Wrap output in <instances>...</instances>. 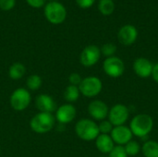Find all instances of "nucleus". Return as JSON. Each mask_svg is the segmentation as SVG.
Instances as JSON below:
<instances>
[{
    "instance_id": "1",
    "label": "nucleus",
    "mask_w": 158,
    "mask_h": 157,
    "mask_svg": "<svg viewBox=\"0 0 158 157\" xmlns=\"http://www.w3.org/2000/svg\"><path fill=\"white\" fill-rule=\"evenodd\" d=\"M129 128L134 136L144 138L153 130L154 119L148 114H138L131 120Z\"/></svg>"
},
{
    "instance_id": "2",
    "label": "nucleus",
    "mask_w": 158,
    "mask_h": 157,
    "mask_svg": "<svg viewBox=\"0 0 158 157\" xmlns=\"http://www.w3.org/2000/svg\"><path fill=\"white\" fill-rule=\"evenodd\" d=\"M75 131L79 138L86 142L95 140L100 134L98 125L89 118H82L79 120L75 126Z\"/></svg>"
},
{
    "instance_id": "3",
    "label": "nucleus",
    "mask_w": 158,
    "mask_h": 157,
    "mask_svg": "<svg viewBox=\"0 0 158 157\" xmlns=\"http://www.w3.org/2000/svg\"><path fill=\"white\" fill-rule=\"evenodd\" d=\"M31 128L36 133H46L50 131L55 125V118L50 113L40 112L31 120Z\"/></svg>"
},
{
    "instance_id": "4",
    "label": "nucleus",
    "mask_w": 158,
    "mask_h": 157,
    "mask_svg": "<svg viewBox=\"0 0 158 157\" xmlns=\"http://www.w3.org/2000/svg\"><path fill=\"white\" fill-rule=\"evenodd\" d=\"M44 15L49 22L53 24H60L66 19L67 10L61 3L51 1L44 7Z\"/></svg>"
},
{
    "instance_id": "5",
    "label": "nucleus",
    "mask_w": 158,
    "mask_h": 157,
    "mask_svg": "<svg viewBox=\"0 0 158 157\" xmlns=\"http://www.w3.org/2000/svg\"><path fill=\"white\" fill-rule=\"evenodd\" d=\"M79 89L82 95L88 98H93L97 96L101 93L103 89V83L99 78L90 76L82 79L81 84L79 85Z\"/></svg>"
},
{
    "instance_id": "6",
    "label": "nucleus",
    "mask_w": 158,
    "mask_h": 157,
    "mask_svg": "<svg viewBox=\"0 0 158 157\" xmlns=\"http://www.w3.org/2000/svg\"><path fill=\"white\" fill-rule=\"evenodd\" d=\"M103 68L105 73L110 78H119L125 71V64L118 56L107 57L103 63Z\"/></svg>"
},
{
    "instance_id": "7",
    "label": "nucleus",
    "mask_w": 158,
    "mask_h": 157,
    "mask_svg": "<svg viewBox=\"0 0 158 157\" xmlns=\"http://www.w3.org/2000/svg\"><path fill=\"white\" fill-rule=\"evenodd\" d=\"M130 117V109L122 104H117L109 109L108 120L114 127L124 125Z\"/></svg>"
},
{
    "instance_id": "8",
    "label": "nucleus",
    "mask_w": 158,
    "mask_h": 157,
    "mask_svg": "<svg viewBox=\"0 0 158 157\" xmlns=\"http://www.w3.org/2000/svg\"><path fill=\"white\" fill-rule=\"evenodd\" d=\"M31 103V94L28 90L19 88L13 92L10 96V105L16 111H22L26 109Z\"/></svg>"
},
{
    "instance_id": "9",
    "label": "nucleus",
    "mask_w": 158,
    "mask_h": 157,
    "mask_svg": "<svg viewBox=\"0 0 158 157\" xmlns=\"http://www.w3.org/2000/svg\"><path fill=\"white\" fill-rule=\"evenodd\" d=\"M101 56V51L100 48L96 45H88L86 46L80 56V61L82 66L89 68L92 66H94L100 59Z\"/></svg>"
},
{
    "instance_id": "10",
    "label": "nucleus",
    "mask_w": 158,
    "mask_h": 157,
    "mask_svg": "<svg viewBox=\"0 0 158 157\" xmlns=\"http://www.w3.org/2000/svg\"><path fill=\"white\" fill-rule=\"evenodd\" d=\"M110 136H111L113 142L117 145L124 146L129 142H131L132 140L133 134H132V132L129 127L122 125V126L114 127L111 133H110Z\"/></svg>"
},
{
    "instance_id": "11",
    "label": "nucleus",
    "mask_w": 158,
    "mask_h": 157,
    "mask_svg": "<svg viewBox=\"0 0 158 157\" xmlns=\"http://www.w3.org/2000/svg\"><path fill=\"white\" fill-rule=\"evenodd\" d=\"M88 112L94 119L102 121L108 117L109 108L105 102L101 100H94L90 103Z\"/></svg>"
},
{
    "instance_id": "12",
    "label": "nucleus",
    "mask_w": 158,
    "mask_h": 157,
    "mask_svg": "<svg viewBox=\"0 0 158 157\" xmlns=\"http://www.w3.org/2000/svg\"><path fill=\"white\" fill-rule=\"evenodd\" d=\"M133 70L135 74L143 79H147L152 76L154 65L152 62L144 57H139L133 62Z\"/></svg>"
},
{
    "instance_id": "13",
    "label": "nucleus",
    "mask_w": 158,
    "mask_h": 157,
    "mask_svg": "<svg viewBox=\"0 0 158 157\" xmlns=\"http://www.w3.org/2000/svg\"><path fill=\"white\" fill-rule=\"evenodd\" d=\"M138 37V31L137 29L131 24L124 25L121 27L118 33V38L120 43L124 45H131L132 44Z\"/></svg>"
},
{
    "instance_id": "14",
    "label": "nucleus",
    "mask_w": 158,
    "mask_h": 157,
    "mask_svg": "<svg viewBox=\"0 0 158 157\" xmlns=\"http://www.w3.org/2000/svg\"><path fill=\"white\" fill-rule=\"evenodd\" d=\"M76 117V108L70 104H66L61 105L56 114L57 121L61 124H68L71 122Z\"/></svg>"
},
{
    "instance_id": "15",
    "label": "nucleus",
    "mask_w": 158,
    "mask_h": 157,
    "mask_svg": "<svg viewBox=\"0 0 158 157\" xmlns=\"http://www.w3.org/2000/svg\"><path fill=\"white\" fill-rule=\"evenodd\" d=\"M36 107L44 113H52L56 110V104L52 96L48 94H40L36 98Z\"/></svg>"
},
{
    "instance_id": "16",
    "label": "nucleus",
    "mask_w": 158,
    "mask_h": 157,
    "mask_svg": "<svg viewBox=\"0 0 158 157\" xmlns=\"http://www.w3.org/2000/svg\"><path fill=\"white\" fill-rule=\"evenodd\" d=\"M95 145L102 154H109L115 147V143L109 134H99L95 139Z\"/></svg>"
},
{
    "instance_id": "17",
    "label": "nucleus",
    "mask_w": 158,
    "mask_h": 157,
    "mask_svg": "<svg viewBox=\"0 0 158 157\" xmlns=\"http://www.w3.org/2000/svg\"><path fill=\"white\" fill-rule=\"evenodd\" d=\"M141 151L144 157H158V143L153 140L146 141L142 146Z\"/></svg>"
},
{
    "instance_id": "18",
    "label": "nucleus",
    "mask_w": 158,
    "mask_h": 157,
    "mask_svg": "<svg viewBox=\"0 0 158 157\" xmlns=\"http://www.w3.org/2000/svg\"><path fill=\"white\" fill-rule=\"evenodd\" d=\"M26 72V68L24 67V65H22L21 63H14L8 70V74L9 77L12 80H19L21 79L24 74Z\"/></svg>"
},
{
    "instance_id": "19",
    "label": "nucleus",
    "mask_w": 158,
    "mask_h": 157,
    "mask_svg": "<svg viewBox=\"0 0 158 157\" xmlns=\"http://www.w3.org/2000/svg\"><path fill=\"white\" fill-rule=\"evenodd\" d=\"M80 89L78 86H74V85H69L66 88L65 92H64V98L69 101V102H75L79 99L80 97Z\"/></svg>"
},
{
    "instance_id": "20",
    "label": "nucleus",
    "mask_w": 158,
    "mask_h": 157,
    "mask_svg": "<svg viewBox=\"0 0 158 157\" xmlns=\"http://www.w3.org/2000/svg\"><path fill=\"white\" fill-rule=\"evenodd\" d=\"M98 8L103 15H111L115 10V4L112 0H100Z\"/></svg>"
},
{
    "instance_id": "21",
    "label": "nucleus",
    "mask_w": 158,
    "mask_h": 157,
    "mask_svg": "<svg viewBox=\"0 0 158 157\" xmlns=\"http://www.w3.org/2000/svg\"><path fill=\"white\" fill-rule=\"evenodd\" d=\"M125 151L128 155V156H135L137 155L140 152L142 147L140 146L139 143H137L136 141H131L129 142L126 145H124Z\"/></svg>"
},
{
    "instance_id": "22",
    "label": "nucleus",
    "mask_w": 158,
    "mask_h": 157,
    "mask_svg": "<svg viewBox=\"0 0 158 157\" xmlns=\"http://www.w3.org/2000/svg\"><path fill=\"white\" fill-rule=\"evenodd\" d=\"M27 87L31 91L38 90L42 85V79L38 75H31L27 79Z\"/></svg>"
},
{
    "instance_id": "23",
    "label": "nucleus",
    "mask_w": 158,
    "mask_h": 157,
    "mask_svg": "<svg viewBox=\"0 0 158 157\" xmlns=\"http://www.w3.org/2000/svg\"><path fill=\"white\" fill-rule=\"evenodd\" d=\"M113 128H114V126L111 124V122L108 119L107 120L104 119V120L100 121V124L98 125L100 134H109L110 135Z\"/></svg>"
},
{
    "instance_id": "24",
    "label": "nucleus",
    "mask_w": 158,
    "mask_h": 157,
    "mask_svg": "<svg viewBox=\"0 0 158 157\" xmlns=\"http://www.w3.org/2000/svg\"><path fill=\"white\" fill-rule=\"evenodd\" d=\"M100 51H101V53L104 56H106L107 57H110V56H113L114 54L116 53L117 46L115 44H113V43H106V44H104L102 46V48L100 49Z\"/></svg>"
},
{
    "instance_id": "25",
    "label": "nucleus",
    "mask_w": 158,
    "mask_h": 157,
    "mask_svg": "<svg viewBox=\"0 0 158 157\" xmlns=\"http://www.w3.org/2000/svg\"><path fill=\"white\" fill-rule=\"evenodd\" d=\"M108 155H109L108 157H128L124 146H121V145L115 146Z\"/></svg>"
},
{
    "instance_id": "26",
    "label": "nucleus",
    "mask_w": 158,
    "mask_h": 157,
    "mask_svg": "<svg viewBox=\"0 0 158 157\" xmlns=\"http://www.w3.org/2000/svg\"><path fill=\"white\" fill-rule=\"evenodd\" d=\"M16 0H0V8L4 11L10 10L14 7Z\"/></svg>"
},
{
    "instance_id": "27",
    "label": "nucleus",
    "mask_w": 158,
    "mask_h": 157,
    "mask_svg": "<svg viewBox=\"0 0 158 157\" xmlns=\"http://www.w3.org/2000/svg\"><path fill=\"white\" fill-rule=\"evenodd\" d=\"M69 81L70 82V85H74V86H78L81 84L82 79L81 77V75L79 73H71L69 75Z\"/></svg>"
},
{
    "instance_id": "28",
    "label": "nucleus",
    "mask_w": 158,
    "mask_h": 157,
    "mask_svg": "<svg viewBox=\"0 0 158 157\" xmlns=\"http://www.w3.org/2000/svg\"><path fill=\"white\" fill-rule=\"evenodd\" d=\"M95 0H76L78 6L80 7H82V8H88V7H91L94 3Z\"/></svg>"
},
{
    "instance_id": "29",
    "label": "nucleus",
    "mask_w": 158,
    "mask_h": 157,
    "mask_svg": "<svg viewBox=\"0 0 158 157\" xmlns=\"http://www.w3.org/2000/svg\"><path fill=\"white\" fill-rule=\"evenodd\" d=\"M26 1L31 6L35 7V8L42 7L45 3V0H26Z\"/></svg>"
},
{
    "instance_id": "30",
    "label": "nucleus",
    "mask_w": 158,
    "mask_h": 157,
    "mask_svg": "<svg viewBox=\"0 0 158 157\" xmlns=\"http://www.w3.org/2000/svg\"><path fill=\"white\" fill-rule=\"evenodd\" d=\"M152 77H153L154 81L158 83V62L156 65H154L153 72H152Z\"/></svg>"
},
{
    "instance_id": "31",
    "label": "nucleus",
    "mask_w": 158,
    "mask_h": 157,
    "mask_svg": "<svg viewBox=\"0 0 158 157\" xmlns=\"http://www.w3.org/2000/svg\"><path fill=\"white\" fill-rule=\"evenodd\" d=\"M50 1H53V0H50Z\"/></svg>"
}]
</instances>
